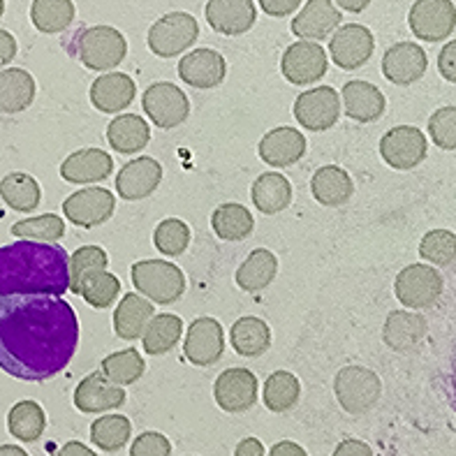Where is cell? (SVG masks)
Instances as JSON below:
<instances>
[{"label":"cell","instance_id":"1","mask_svg":"<svg viewBox=\"0 0 456 456\" xmlns=\"http://www.w3.org/2000/svg\"><path fill=\"white\" fill-rule=\"evenodd\" d=\"M79 346V320L53 295L0 299V369L23 382H45L68 369Z\"/></svg>","mask_w":456,"mask_h":456},{"label":"cell","instance_id":"2","mask_svg":"<svg viewBox=\"0 0 456 456\" xmlns=\"http://www.w3.org/2000/svg\"><path fill=\"white\" fill-rule=\"evenodd\" d=\"M69 255L56 241H30L0 248V299L14 295L63 297L69 289Z\"/></svg>","mask_w":456,"mask_h":456},{"label":"cell","instance_id":"3","mask_svg":"<svg viewBox=\"0 0 456 456\" xmlns=\"http://www.w3.org/2000/svg\"><path fill=\"white\" fill-rule=\"evenodd\" d=\"M75 53L84 68L110 72L127 56V40L111 26H86L75 35Z\"/></svg>","mask_w":456,"mask_h":456},{"label":"cell","instance_id":"4","mask_svg":"<svg viewBox=\"0 0 456 456\" xmlns=\"http://www.w3.org/2000/svg\"><path fill=\"white\" fill-rule=\"evenodd\" d=\"M133 285L146 299L156 301L160 306H169L179 301L185 292V276L179 266L162 260L134 262L130 269Z\"/></svg>","mask_w":456,"mask_h":456},{"label":"cell","instance_id":"5","mask_svg":"<svg viewBox=\"0 0 456 456\" xmlns=\"http://www.w3.org/2000/svg\"><path fill=\"white\" fill-rule=\"evenodd\" d=\"M334 394L343 411L350 415H364L380 401L382 382L378 373L366 366H346L336 376Z\"/></svg>","mask_w":456,"mask_h":456},{"label":"cell","instance_id":"6","mask_svg":"<svg viewBox=\"0 0 456 456\" xmlns=\"http://www.w3.org/2000/svg\"><path fill=\"white\" fill-rule=\"evenodd\" d=\"M200 37V23L188 12H169L149 28V49L160 58H174Z\"/></svg>","mask_w":456,"mask_h":456},{"label":"cell","instance_id":"7","mask_svg":"<svg viewBox=\"0 0 456 456\" xmlns=\"http://www.w3.org/2000/svg\"><path fill=\"white\" fill-rule=\"evenodd\" d=\"M443 288L445 285H443V276H440L438 269L422 265V262L405 266L403 272L396 276V283H394L396 299L405 308H412V311L436 306V301L443 295Z\"/></svg>","mask_w":456,"mask_h":456},{"label":"cell","instance_id":"8","mask_svg":"<svg viewBox=\"0 0 456 456\" xmlns=\"http://www.w3.org/2000/svg\"><path fill=\"white\" fill-rule=\"evenodd\" d=\"M142 107L151 121L162 130H174L191 116L188 95L172 81H158L151 84L142 95Z\"/></svg>","mask_w":456,"mask_h":456},{"label":"cell","instance_id":"9","mask_svg":"<svg viewBox=\"0 0 456 456\" xmlns=\"http://www.w3.org/2000/svg\"><path fill=\"white\" fill-rule=\"evenodd\" d=\"M330 58L318 42L299 40L289 45L281 58V72L285 79L295 86H308L313 81H320L327 75Z\"/></svg>","mask_w":456,"mask_h":456},{"label":"cell","instance_id":"10","mask_svg":"<svg viewBox=\"0 0 456 456\" xmlns=\"http://www.w3.org/2000/svg\"><path fill=\"white\" fill-rule=\"evenodd\" d=\"M427 137L415 126H396L380 139V156L392 169L408 172L427 158Z\"/></svg>","mask_w":456,"mask_h":456},{"label":"cell","instance_id":"11","mask_svg":"<svg viewBox=\"0 0 456 456\" xmlns=\"http://www.w3.org/2000/svg\"><path fill=\"white\" fill-rule=\"evenodd\" d=\"M408 21L417 40H450L456 26V7L452 0H417L412 3Z\"/></svg>","mask_w":456,"mask_h":456},{"label":"cell","instance_id":"12","mask_svg":"<svg viewBox=\"0 0 456 456\" xmlns=\"http://www.w3.org/2000/svg\"><path fill=\"white\" fill-rule=\"evenodd\" d=\"M116 211V197L107 188H81L63 202V214L69 225L81 230L104 225Z\"/></svg>","mask_w":456,"mask_h":456},{"label":"cell","instance_id":"13","mask_svg":"<svg viewBox=\"0 0 456 456\" xmlns=\"http://www.w3.org/2000/svg\"><path fill=\"white\" fill-rule=\"evenodd\" d=\"M341 116V98L331 86H318L299 93L295 102V118L311 133H324L336 126Z\"/></svg>","mask_w":456,"mask_h":456},{"label":"cell","instance_id":"14","mask_svg":"<svg viewBox=\"0 0 456 456\" xmlns=\"http://www.w3.org/2000/svg\"><path fill=\"white\" fill-rule=\"evenodd\" d=\"M376 52V37L362 23H346L330 40V56L338 68L359 69Z\"/></svg>","mask_w":456,"mask_h":456},{"label":"cell","instance_id":"15","mask_svg":"<svg viewBox=\"0 0 456 456\" xmlns=\"http://www.w3.org/2000/svg\"><path fill=\"white\" fill-rule=\"evenodd\" d=\"M214 399L220 411L246 412L257 403V378L248 369H227L214 385Z\"/></svg>","mask_w":456,"mask_h":456},{"label":"cell","instance_id":"16","mask_svg":"<svg viewBox=\"0 0 456 456\" xmlns=\"http://www.w3.org/2000/svg\"><path fill=\"white\" fill-rule=\"evenodd\" d=\"M185 359L195 366H214L225 353V334L216 318H197L188 327L183 343Z\"/></svg>","mask_w":456,"mask_h":456},{"label":"cell","instance_id":"17","mask_svg":"<svg viewBox=\"0 0 456 456\" xmlns=\"http://www.w3.org/2000/svg\"><path fill=\"white\" fill-rule=\"evenodd\" d=\"M428 68L427 52L417 42H396L382 56V75L396 86H411Z\"/></svg>","mask_w":456,"mask_h":456},{"label":"cell","instance_id":"18","mask_svg":"<svg viewBox=\"0 0 456 456\" xmlns=\"http://www.w3.org/2000/svg\"><path fill=\"white\" fill-rule=\"evenodd\" d=\"M126 403V392L116 382L104 376L102 370H93L75 389V408L79 412L118 411Z\"/></svg>","mask_w":456,"mask_h":456},{"label":"cell","instance_id":"19","mask_svg":"<svg viewBox=\"0 0 456 456\" xmlns=\"http://www.w3.org/2000/svg\"><path fill=\"white\" fill-rule=\"evenodd\" d=\"M162 181V165L156 158H137L123 165L116 176V191L126 202H139L153 195Z\"/></svg>","mask_w":456,"mask_h":456},{"label":"cell","instance_id":"20","mask_svg":"<svg viewBox=\"0 0 456 456\" xmlns=\"http://www.w3.org/2000/svg\"><path fill=\"white\" fill-rule=\"evenodd\" d=\"M204 14L216 33L230 37L248 33L257 21L253 0H208Z\"/></svg>","mask_w":456,"mask_h":456},{"label":"cell","instance_id":"21","mask_svg":"<svg viewBox=\"0 0 456 456\" xmlns=\"http://www.w3.org/2000/svg\"><path fill=\"white\" fill-rule=\"evenodd\" d=\"M227 63L223 53L214 49H195L185 53L179 63V77L192 88L208 91V88L220 86L225 81Z\"/></svg>","mask_w":456,"mask_h":456},{"label":"cell","instance_id":"22","mask_svg":"<svg viewBox=\"0 0 456 456\" xmlns=\"http://www.w3.org/2000/svg\"><path fill=\"white\" fill-rule=\"evenodd\" d=\"M343 17L338 7L331 0H308L304 10L292 19L289 28L299 40H327L338 26H341Z\"/></svg>","mask_w":456,"mask_h":456},{"label":"cell","instance_id":"23","mask_svg":"<svg viewBox=\"0 0 456 456\" xmlns=\"http://www.w3.org/2000/svg\"><path fill=\"white\" fill-rule=\"evenodd\" d=\"M260 158L269 167L283 169L295 165L306 153V137L295 127H273L260 139Z\"/></svg>","mask_w":456,"mask_h":456},{"label":"cell","instance_id":"24","mask_svg":"<svg viewBox=\"0 0 456 456\" xmlns=\"http://www.w3.org/2000/svg\"><path fill=\"white\" fill-rule=\"evenodd\" d=\"M91 104L102 114H118L133 104L137 95L133 77L123 75V72H104L102 77L93 81L91 86Z\"/></svg>","mask_w":456,"mask_h":456},{"label":"cell","instance_id":"25","mask_svg":"<svg viewBox=\"0 0 456 456\" xmlns=\"http://www.w3.org/2000/svg\"><path fill=\"white\" fill-rule=\"evenodd\" d=\"M114 172V160L102 149H81L68 156L61 165V176L68 183L88 185L100 183Z\"/></svg>","mask_w":456,"mask_h":456},{"label":"cell","instance_id":"26","mask_svg":"<svg viewBox=\"0 0 456 456\" xmlns=\"http://www.w3.org/2000/svg\"><path fill=\"white\" fill-rule=\"evenodd\" d=\"M428 324L422 315L411 311H392L385 320L382 341L394 353H411L427 338Z\"/></svg>","mask_w":456,"mask_h":456},{"label":"cell","instance_id":"27","mask_svg":"<svg viewBox=\"0 0 456 456\" xmlns=\"http://www.w3.org/2000/svg\"><path fill=\"white\" fill-rule=\"evenodd\" d=\"M343 104H346V114L357 123H373L385 114L387 100L385 93L370 84V81L353 79L343 86Z\"/></svg>","mask_w":456,"mask_h":456},{"label":"cell","instance_id":"28","mask_svg":"<svg viewBox=\"0 0 456 456\" xmlns=\"http://www.w3.org/2000/svg\"><path fill=\"white\" fill-rule=\"evenodd\" d=\"M107 142L116 153L130 156L144 151L151 142V127L139 114H121L107 126Z\"/></svg>","mask_w":456,"mask_h":456},{"label":"cell","instance_id":"29","mask_svg":"<svg viewBox=\"0 0 456 456\" xmlns=\"http://www.w3.org/2000/svg\"><path fill=\"white\" fill-rule=\"evenodd\" d=\"M311 192L322 207H343L353 197L354 183L350 174L338 165H324L313 174Z\"/></svg>","mask_w":456,"mask_h":456},{"label":"cell","instance_id":"30","mask_svg":"<svg viewBox=\"0 0 456 456\" xmlns=\"http://www.w3.org/2000/svg\"><path fill=\"white\" fill-rule=\"evenodd\" d=\"M35 86L33 75L21 68H10L0 72V114H21L33 104Z\"/></svg>","mask_w":456,"mask_h":456},{"label":"cell","instance_id":"31","mask_svg":"<svg viewBox=\"0 0 456 456\" xmlns=\"http://www.w3.org/2000/svg\"><path fill=\"white\" fill-rule=\"evenodd\" d=\"M156 315L153 304L146 297L127 292L114 311V331L123 341H137L149 320Z\"/></svg>","mask_w":456,"mask_h":456},{"label":"cell","instance_id":"32","mask_svg":"<svg viewBox=\"0 0 456 456\" xmlns=\"http://www.w3.org/2000/svg\"><path fill=\"white\" fill-rule=\"evenodd\" d=\"M250 200L262 214H281L292 204V183L283 174L266 172L255 179L253 188H250Z\"/></svg>","mask_w":456,"mask_h":456},{"label":"cell","instance_id":"33","mask_svg":"<svg viewBox=\"0 0 456 456\" xmlns=\"http://www.w3.org/2000/svg\"><path fill=\"white\" fill-rule=\"evenodd\" d=\"M230 341L234 353L241 357H262L272 347V330L265 320L246 315L232 324Z\"/></svg>","mask_w":456,"mask_h":456},{"label":"cell","instance_id":"34","mask_svg":"<svg viewBox=\"0 0 456 456\" xmlns=\"http://www.w3.org/2000/svg\"><path fill=\"white\" fill-rule=\"evenodd\" d=\"M181 334H183V322H181L179 315L162 313V315H153L149 320L139 338L144 341L146 354L160 357V354H167L169 350L176 347V343L181 341Z\"/></svg>","mask_w":456,"mask_h":456},{"label":"cell","instance_id":"35","mask_svg":"<svg viewBox=\"0 0 456 456\" xmlns=\"http://www.w3.org/2000/svg\"><path fill=\"white\" fill-rule=\"evenodd\" d=\"M278 273V257L266 248H257L237 269V285L243 292H260L273 283Z\"/></svg>","mask_w":456,"mask_h":456},{"label":"cell","instance_id":"36","mask_svg":"<svg viewBox=\"0 0 456 456\" xmlns=\"http://www.w3.org/2000/svg\"><path fill=\"white\" fill-rule=\"evenodd\" d=\"M0 197L3 202L12 208V211H21V214H30L40 207L42 202V188L37 179H33L30 174L14 172L7 174L5 179L0 181Z\"/></svg>","mask_w":456,"mask_h":456},{"label":"cell","instance_id":"37","mask_svg":"<svg viewBox=\"0 0 456 456\" xmlns=\"http://www.w3.org/2000/svg\"><path fill=\"white\" fill-rule=\"evenodd\" d=\"M211 227L223 241H243L255 230V218L241 204H223L211 214Z\"/></svg>","mask_w":456,"mask_h":456},{"label":"cell","instance_id":"38","mask_svg":"<svg viewBox=\"0 0 456 456\" xmlns=\"http://www.w3.org/2000/svg\"><path fill=\"white\" fill-rule=\"evenodd\" d=\"M75 3L72 0H33L30 21L40 33L56 35L69 28L75 21Z\"/></svg>","mask_w":456,"mask_h":456},{"label":"cell","instance_id":"39","mask_svg":"<svg viewBox=\"0 0 456 456\" xmlns=\"http://www.w3.org/2000/svg\"><path fill=\"white\" fill-rule=\"evenodd\" d=\"M46 428V415L40 403L35 401H19L12 405L7 415V431L21 443H35L40 440Z\"/></svg>","mask_w":456,"mask_h":456},{"label":"cell","instance_id":"40","mask_svg":"<svg viewBox=\"0 0 456 456\" xmlns=\"http://www.w3.org/2000/svg\"><path fill=\"white\" fill-rule=\"evenodd\" d=\"M133 434V424L123 415H104L91 424V443L104 454L121 452Z\"/></svg>","mask_w":456,"mask_h":456},{"label":"cell","instance_id":"41","mask_svg":"<svg viewBox=\"0 0 456 456\" xmlns=\"http://www.w3.org/2000/svg\"><path fill=\"white\" fill-rule=\"evenodd\" d=\"M265 405L272 412H285L299 403L301 385L289 370H276L265 382Z\"/></svg>","mask_w":456,"mask_h":456},{"label":"cell","instance_id":"42","mask_svg":"<svg viewBox=\"0 0 456 456\" xmlns=\"http://www.w3.org/2000/svg\"><path fill=\"white\" fill-rule=\"evenodd\" d=\"M118 295H121V281L114 273L107 272V269L88 273L79 288L81 299L86 301L91 308H98V311L110 308Z\"/></svg>","mask_w":456,"mask_h":456},{"label":"cell","instance_id":"43","mask_svg":"<svg viewBox=\"0 0 456 456\" xmlns=\"http://www.w3.org/2000/svg\"><path fill=\"white\" fill-rule=\"evenodd\" d=\"M102 373L116 385H134L146 373L144 357L134 347L118 350L102 359Z\"/></svg>","mask_w":456,"mask_h":456},{"label":"cell","instance_id":"44","mask_svg":"<svg viewBox=\"0 0 456 456\" xmlns=\"http://www.w3.org/2000/svg\"><path fill=\"white\" fill-rule=\"evenodd\" d=\"M110 265V257H107V250L100 248V246H81L79 250L69 255L68 269H69V292L79 295V288L84 283V278L93 272H100V269H107Z\"/></svg>","mask_w":456,"mask_h":456},{"label":"cell","instance_id":"45","mask_svg":"<svg viewBox=\"0 0 456 456\" xmlns=\"http://www.w3.org/2000/svg\"><path fill=\"white\" fill-rule=\"evenodd\" d=\"M12 237L30 239V241H61L65 237V223L56 214L35 216L28 220H19L12 225Z\"/></svg>","mask_w":456,"mask_h":456},{"label":"cell","instance_id":"46","mask_svg":"<svg viewBox=\"0 0 456 456\" xmlns=\"http://www.w3.org/2000/svg\"><path fill=\"white\" fill-rule=\"evenodd\" d=\"M153 246L167 257H179L191 246V227L179 218L162 220L153 232Z\"/></svg>","mask_w":456,"mask_h":456},{"label":"cell","instance_id":"47","mask_svg":"<svg viewBox=\"0 0 456 456\" xmlns=\"http://www.w3.org/2000/svg\"><path fill=\"white\" fill-rule=\"evenodd\" d=\"M419 257L436 266H450L456 257V234L450 230H434L419 241Z\"/></svg>","mask_w":456,"mask_h":456},{"label":"cell","instance_id":"48","mask_svg":"<svg viewBox=\"0 0 456 456\" xmlns=\"http://www.w3.org/2000/svg\"><path fill=\"white\" fill-rule=\"evenodd\" d=\"M428 134L434 144L443 151L456 149V110L454 107H440L428 118Z\"/></svg>","mask_w":456,"mask_h":456},{"label":"cell","instance_id":"49","mask_svg":"<svg viewBox=\"0 0 456 456\" xmlns=\"http://www.w3.org/2000/svg\"><path fill=\"white\" fill-rule=\"evenodd\" d=\"M172 454V443L162 434L146 431L139 436L130 447V456H169Z\"/></svg>","mask_w":456,"mask_h":456},{"label":"cell","instance_id":"50","mask_svg":"<svg viewBox=\"0 0 456 456\" xmlns=\"http://www.w3.org/2000/svg\"><path fill=\"white\" fill-rule=\"evenodd\" d=\"M257 3H260V7L269 14V17L278 19L289 17V14L301 5V0H257Z\"/></svg>","mask_w":456,"mask_h":456},{"label":"cell","instance_id":"51","mask_svg":"<svg viewBox=\"0 0 456 456\" xmlns=\"http://www.w3.org/2000/svg\"><path fill=\"white\" fill-rule=\"evenodd\" d=\"M438 69L440 75L445 77L447 81H454L456 79V72H454V42H447L443 46V52H440L438 58Z\"/></svg>","mask_w":456,"mask_h":456},{"label":"cell","instance_id":"52","mask_svg":"<svg viewBox=\"0 0 456 456\" xmlns=\"http://www.w3.org/2000/svg\"><path fill=\"white\" fill-rule=\"evenodd\" d=\"M17 56V40L7 30H0V68H5Z\"/></svg>","mask_w":456,"mask_h":456},{"label":"cell","instance_id":"53","mask_svg":"<svg viewBox=\"0 0 456 456\" xmlns=\"http://www.w3.org/2000/svg\"><path fill=\"white\" fill-rule=\"evenodd\" d=\"M350 454L370 456V454H373V450H370V447L366 445V443H362V440H354V438L343 440L341 445H338L334 450V456H350Z\"/></svg>","mask_w":456,"mask_h":456},{"label":"cell","instance_id":"54","mask_svg":"<svg viewBox=\"0 0 456 456\" xmlns=\"http://www.w3.org/2000/svg\"><path fill=\"white\" fill-rule=\"evenodd\" d=\"M265 454V445L257 438H243L234 450V456H262Z\"/></svg>","mask_w":456,"mask_h":456},{"label":"cell","instance_id":"55","mask_svg":"<svg viewBox=\"0 0 456 456\" xmlns=\"http://www.w3.org/2000/svg\"><path fill=\"white\" fill-rule=\"evenodd\" d=\"M269 454L272 456H306V450L297 445V443H292V440H283V443L273 445Z\"/></svg>","mask_w":456,"mask_h":456},{"label":"cell","instance_id":"56","mask_svg":"<svg viewBox=\"0 0 456 456\" xmlns=\"http://www.w3.org/2000/svg\"><path fill=\"white\" fill-rule=\"evenodd\" d=\"M343 10L353 12V14H359V12H364L366 7L370 5V0H336Z\"/></svg>","mask_w":456,"mask_h":456},{"label":"cell","instance_id":"57","mask_svg":"<svg viewBox=\"0 0 456 456\" xmlns=\"http://www.w3.org/2000/svg\"><path fill=\"white\" fill-rule=\"evenodd\" d=\"M61 456H69V454H81V456H93V450H88V447H84L81 443H68V445L63 447V450L58 452Z\"/></svg>","mask_w":456,"mask_h":456},{"label":"cell","instance_id":"58","mask_svg":"<svg viewBox=\"0 0 456 456\" xmlns=\"http://www.w3.org/2000/svg\"><path fill=\"white\" fill-rule=\"evenodd\" d=\"M3 454H17V456H26V452L21 450V447H12V445H5L0 447V456Z\"/></svg>","mask_w":456,"mask_h":456},{"label":"cell","instance_id":"59","mask_svg":"<svg viewBox=\"0 0 456 456\" xmlns=\"http://www.w3.org/2000/svg\"><path fill=\"white\" fill-rule=\"evenodd\" d=\"M3 14H5V0H0V19H3Z\"/></svg>","mask_w":456,"mask_h":456}]
</instances>
